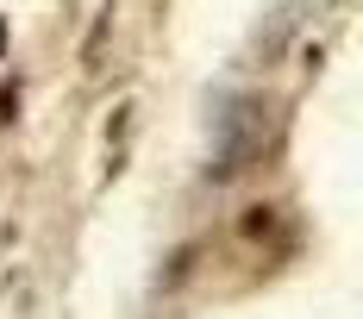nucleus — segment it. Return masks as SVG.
<instances>
[{
  "label": "nucleus",
  "instance_id": "obj_1",
  "mask_svg": "<svg viewBox=\"0 0 363 319\" xmlns=\"http://www.w3.org/2000/svg\"><path fill=\"white\" fill-rule=\"evenodd\" d=\"M0 50H6V19H0Z\"/></svg>",
  "mask_w": 363,
  "mask_h": 319
}]
</instances>
